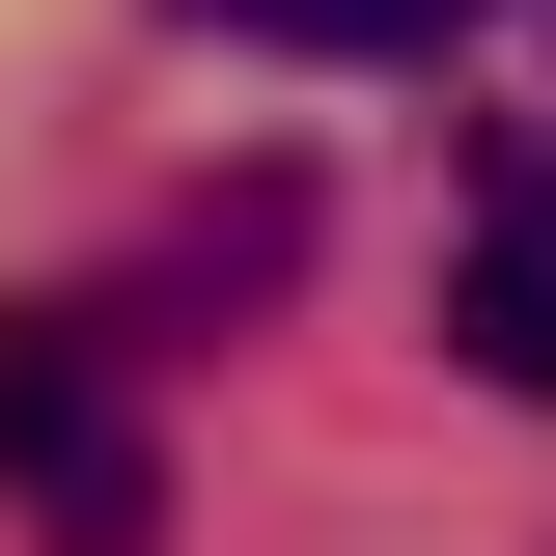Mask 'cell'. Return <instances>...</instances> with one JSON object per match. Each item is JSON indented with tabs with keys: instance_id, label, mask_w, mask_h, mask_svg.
Masks as SVG:
<instances>
[{
	"instance_id": "cell-2",
	"label": "cell",
	"mask_w": 556,
	"mask_h": 556,
	"mask_svg": "<svg viewBox=\"0 0 556 556\" xmlns=\"http://www.w3.org/2000/svg\"><path fill=\"white\" fill-rule=\"evenodd\" d=\"M445 362L501 417H556V139L529 112H473V167H445Z\"/></svg>"
},
{
	"instance_id": "cell-3",
	"label": "cell",
	"mask_w": 556,
	"mask_h": 556,
	"mask_svg": "<svg viewBox=\"0 0 556 556\" xmlns=\"http://www.w3.org/2000/svg\"><path fill=\"white\" fill-rule=\"evenodd\" d=\"M167 28H223V56H334V84H417L473 0H167Z\"/></svg>"
},
{
	"instance_id": "cell-1",
	"label": "cell",
	"mask_w": 556,
	"mask_h": 556,
	"mask_svg": "<svg viewBox=\"0 0 556 556\" xmlns=\"http://www.w3.org/2000/svg\"><path fill=\"white\" fill-rule=\"evenodd\" d=\"M0 529H28V556H167L139 306H0Z\"/></svg>"
}]
</instances>
